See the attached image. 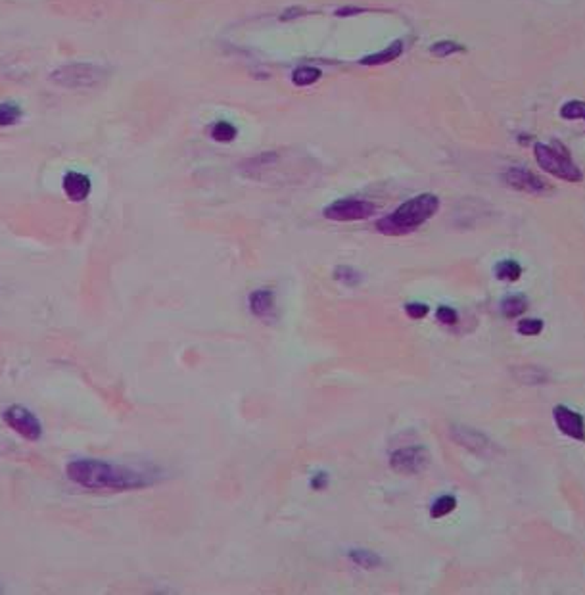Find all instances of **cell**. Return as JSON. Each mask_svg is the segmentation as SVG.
Masks as SVG:
<instances>
[{
	"label": "cell",
	"instance_id": "4",
	"mask_svg": "<svg viewBox=\"0 0 585 595\" xmlns=\"http://www.w3.org/2000/svg\"><path fill=\"white\" fill-rule=\"evenodd\" d=\"M107 77V69L96 64L88 62H77V64H66L60 66L50 73V81L62 88L71 90H83V88H94L102 85Z\"/></svg>",
	"mask_w": 585,
	"mask_h": 595
},
{
	"label": "cell",
	"instance_id": "7",
	"mask_svg": "<svg viewBox=\"0 0 585 595\" xmlns=\"http://www.w3.org/2000/svg\"><path fill=\"white\" fill-rule=\"evenodd\" d=\"M501 179H503L505 185L510 186V188L520 190V192H528V194L543 196V194H549V192L553 190L547 181H543L541 177L536 175V173H532V171H528V169H524V167H510V169H507V171L503 173Z\"/></svg>",
	"mask_w": 585,
	"mask_h": 595
},
{
	"label": "cell",
	"instance_id": "3",
	"mask_svg": "<svg viewBox=\"0 0 585 595\" xmlns=\"http://www.w3.org/2000/svg\"><path fill=\"white\" fill-rule=\"evenodd\" d=\"M534 154H536L537 166L547 171L549 175L568 181V183H582L584 181L582 169L575 166L572 156L568 154V150L560 142H553V144L537 142L534 147Z\"/></svg>",
	"mask_w": 585,
	"mask_h": 595
},
{
	"label": "cell",
	"instance_id": "17",
	"mask_svg": "<svg viewBox=\"0 0 585 595\" xmlns=\"http://www.w3.org/2000/svg\"><path fill=\"white\" fill-rule=\"evenodd\" d=\"M351 561L357 566H361L365 570H371V568H378L382 565V559L376 553L372 551H367V549H351L348 553Z\"/></svg>",
	"mask_w": 585,
	"mask_h": 595
},
{
	"label": "cell",
	"instance_id": "29",
	"mask_svg": "<svg viewBox=\"0 0 585 595\" xmlns=\"http://www.w3.org/2000/svg\"><path fill=\"white\" fill-rule=\"evenodd\" d=\"M328 486V477L326 474H322V472H319V474H315L311 480V488L313 490H322Z\"/></svg>",
	"mask_w": 585,
	"mask_h": 595
},
{
	"label": "cell",
	"instance_id": "6",
	"mask_svg": "<svg viewBox=\"0 0 585 595\" xmlns=\"http://www.w3.org/2000/svg\"><path fill=\"white\" fill-rule=\"evenodd\" d=\"M430 461V451L424 446H411V448H403L393 451L390 455V467L400 472V474H407V477H413V474H420L428 468Z\"/></svg>",
	"mask_w": 585,
	"mask_h": 595
},
{
	"label": "cell",
	"instance_id": "8",
	"mask_svg": "<svg viewBox=\"0 0 585 595\" xmlns=\"http://www.w3.org/2000/svg\"><path fill=\"white\" fill-rule=\"evenodd\" d=\"M2 419H4V422H6L14 432H18L21 438L35 442V440H39L40 434H42V427H40L39 419H37L29 409L20 407V405H12V407H8V409L4 411Z\"/></svg>",
	"mask_w": 585,
	"mask_h": 595
},
{
	"label": "cell",
	"instance_id": "19",
	"mask_svg": "<svg viewBox=\"0 0 585 595\" xmlns=\"http://www.w3.org/2000/svg\"><path fill=\"white\" fill-rule=\"evenodd\" d=\"M455 507H457V499L453 498V496H441V498H438L432 503L430 515H432V518L447 517L449 513L455 511Z\"/></svg>",
	"mask_w": 585,
	"mask_h": 595
},
{
	"label": "cell",
	"instance_id": "24",
	"mask_svg": "<svg viewBox=\"0 0 585 595\" xmlns=\"http://www.w3.org/2000/svg\"><path fill=\"white\" fill-rule=\"evenodd\" d=\"M518 332L522 336H537L543 332V321L541 319H522L518 322Z\"/></svg>",
	"mask_w": 585,
	"mask_h": 595
},
{
	"label": "cell",
	"instance_id": "20",
	"mask_svg": "<svg viewBox=\"0 0 585 595\" xmlns=\"http://www.w3.org/2000/svg\"><path fill=\"white\" fill-rule=\"evenodd\" d=\"M430 52L436 56V58H447L451 54H458V52H467V49L463 45H458L455 40H439V42H434L430 47Z\"/></svg>",
	"mask_w": 585,
	"mask_h": 595
},
{
	"label": "cell",
	"instance_id": "14",
	"mask_svg": "<svg viewBox=\"0 0 585 595\" xmlns=\"http://www.w3.org/2000/svg\"><path fill=\"white\" fill-rule=\"evenodd\" d=\"M493 273L497 277L499 281H505V283H517L518 279L522 277V265L515 262V259H503L495 265Z\"/></svg>",
	"mask_w": 585,
	"mask_h": 595
},
{
	"label": "cell",
	"instance_id": "16",
	"mask_svg": "<svg viewBox=\"0 0 585 595\" xmlns=\"http://www.w3.org/2000/svg\"><path fill=\"white\" fill-rule=\"evenodd\" d=\"M321 77H322L321 69L313 68V66H302V68L294 69L292 73L294 85H298V87H309V85H315Z\"/></svg>",
	"mask_w": 585,
	"mask_h": 595
},
{
	"label": "cell",
	"instance_id": "21",
	"mask_svg": "<svg viewBox=\"0 0 585 595\" xmlns=\"http://www.w3.org/2000/svg\"><path fill=\"white\" fill-rule=\"evenodd\" d=\"M21 119V110L16 104L4 102L0 104V127H10L16 125Z\"/></svg>",
	"mask_w": 585,
	"mask_h": 595
},
{
	"label": "cell",
	"instance_id": "12",
	"mask_svg": "<svg viewBox=\"0 0 585 595\" xmlns=\"http://www.w3.org/2000/svg\"><path fill=\"white\" fill-rule=\"evenodd\" d=\"M274 292L269 288L263 290H254L250 294V312L254 313L257 319H273L274 317Z\"/></svg>",
	"mask_w": 585,
	"mask_h": 595
},
{
	"label": "cell",
	"instance_id": "15",
	"mask_svg": "<svg viewBox=\"0 0 585 595\" xmlns=\"http://www.w3.org/2000/svg\"><path fill=\"white\" fill-rule=\"evenodd\" d=\"M528 309V298L522 296V294H512V296H507L503 302H501V312L508 319H515V317H520L522 313Z\"/></svg>",
	"mask_w": 585,
	"mask_h": 595
},
{
	"label": "cell",
	"instance_id": "11",
	"mask_svg": "<svg viewBox=\"0 0 585 595\" xmlns=\"http://www.w3.org/2000/svg\"><path fill=\"white\" fill-rule=\"evenodd\" d=\"M62 186H64V192L68 196L71 202H83L87 200L88 194H90V179L79 171H68L64 175V181H62Z\"/></svg>",
	"mask_w": 585,
	"mask_h": 595
},
{
	"label": "cell",
	"instance_id": "25",
	"mask_svg": "<svg viewBox=\"0 0 585 595\" xmlns=\"http://www.w3.org/2000/svg\"><path fill=\"white\" fill-rule=\"evenodd\" d=\"M436 319L439 322H443V325H457L458 315L453 307L441 305V307H438V312H436Z\"/></svg>",
	"mask_w": 585,
	"mask_h": 595
},
{
	"label": "cell",
	"instance_id": "27",
	"mask_svg": "<svg viewBox=\"0 0 585 595\" xmlns=\"http://www.w3.org/2000/svg\"><path fill=\"white\" fill-rule=\"evenodd\" d=\"M305 14H307V10H305L303 6H294V8H288V10L283 12L281 20L290 21V20H296V18H300V16H305Z\"/></svg>",
	"mask_w": 585,
	"mask_h": 595
},
{
	"label": "cell",
	"instance_id": "10",
	"mask_svg": "<svg viewBox=\"0 0 585 595\" xmlns=\"http://www.w3.org/2000/svg\"><path fill=\"white\" fill-rule=\"evenodd\" d=\"M553 419H555L556 429L568 438L585 442V420L580 413H575L566 405H556L553 409Z\"/></svg>",
	"mask_w": 585,
	"mask_h": 595
},
{
	"label": "cell",
	"instance_id": "23",
	"mask_svg": "<svg viewBox=\"0 0 585 595\" xmlns=\"http://www.w3.org/2000/svg\"><path fill=\"white\" fill-rule=\"evenodd\" d=\"M334 277H336V281L348 284V286H355V284H359L363 281V277L359 271H355L353 267H346V265L336 267V269H334Z\"/></svg>",
	"mask_w": 585,
	"mask_h": 595
},
{
	"label": "cell",
	"instance_id": "22",
	"mask_svg": "<svg viewBox=\"0 0 585 595\" xmlns=\"http://www.w3.org/2000/svg\"><path fill=\"white\" fill-rule=\"evenodd\" d=\"M560 116L564 119H570V121H574V119H584L585 121V102L584 100L566 102L564 106L560 107Z\"/></svg>",
	"mask_w": 585,
	"mask_h": 595
},
{
	"label": "cell",
	"instance_id": "9",
	"mask_svg": "<svg viewBox=\"0 0 585 595\" xmlns=\"http://www.w3.org/2000/svg\"><path fill=\"white\" fill-rule=\"evenodd\" d=\"M451 438L455 440L458 446L470 449L478 455H488L493 451L491 440L486 434H482L480 430L470 429V427H463V425L451 427Z\"/></svg>",
	"mask_w": 585,
	"mask_h": 595
},
{
	"label": "cell",
	"instance_id": "1",
	"mask_svg": "<svg viewBox=\"0 0 585 595\" xmlns=\"http://www.w3.org/2000/svg\"><path fill=\"white\" fill-rule=\"evenodd\" d=\"M68 479L77 486L87 490H112V492H129V490L148 488L156 482L154 472L140 468L114 465L96 459H77L68 467Z\"/></svg>",
	"mask_w": 585,
	"mask_h": 595
},
{
	"label": "cell",
	"instance_id": "5",
	"mask_svg": "<svg viewBox=\"0 0 585 595\" xmlns=\"http://www.w3.org/2000/svg\"><path fill=\"white\" fill-rule=\"evenodd\" d=\"M376 212V205L361 198H341L324 207L322 215L330 221H363Z\"/></svg>",
	"mask_w": 585,
	"mask_h": 595
},
{
	"label": "cell",
	"instance_id": "18",
	"mask_svg": "<svg viewBox=\"0 0 585 595\" xmlns=\"http://www.w3.org/2000/svg\"><path fill=\"white\" fill-rule=\"evenodd\" d=\"M209 133H211V138H213V140L223 142V144L233 142L234 138H236V135H238L236 127H234L233 123H229V121H217V123H213V127H211Z\"/></svg>",
	"mask_w": 585,
	"mask_h": 595
},
{
	"label": "cell",
	"instance_id": "13",
	"mask_svg": "<svg viewBox=\"0 0 585 595\" xmlns=\"http://www.w3.org/2000/svg\"><path fill=\"white\" fill-rule=\"evenodd\" d=\"M401 54H403V40H393L390 47H386L380 52L361 58V66H384L400 58Z\"/></svg>",
	"mask_w": 585,
	"mask_h": 595
},
{
	"label": "cell",
	"instance_id": "2",
	"mask_svg": "<svg viewBox=\"0 0 585 595\" xmlns=\"http://www.w3.org/2000/svg\"><path fill=\"white\" fill-rule=\"evenodd\" d=\"M438 196L424 192V194L415 196V198H411L407 202H403L390 215L378 219L376 221V231L386 234V236H403V234H409L413 231H417L419 227H422L428 219H432L434 215L438 214Z\"/></svg>",
	"mask_w": 585,
	"mask_h": 595
},
{
	"label": "cell",
	"instance_id": "28",
	"mask_svg": "<svg viewBox=\"0 0 585 595\" xmlns=\"http://www.w3.org/2000/svg\"><path fill=\"white\" fill-rule=\"evenodd\" d=\"M369 12L367 8H355V6H346V8H340L336 10V16L338 18H350V16H357V14H365Z\"/></svg>",
	"mask_w": 585,
	"mask_h": 595
},
{
	"label": "cell",
	"instance_id": "26",
	"mask_svg": "<svg viewBox=\"0 0 585 595\" xmlns=\"http://www.w3.org/2000/svg\"><path fill=\"white\" fill-rule=\"evenodd\" d=\"M430 312V307L426 305V303H420V302H411L405 305V313L409 315L411 319H422V317H426Z\"/></svg>",
	"mask_w": 585,
	"mask_h": 595
}]
</instances>
